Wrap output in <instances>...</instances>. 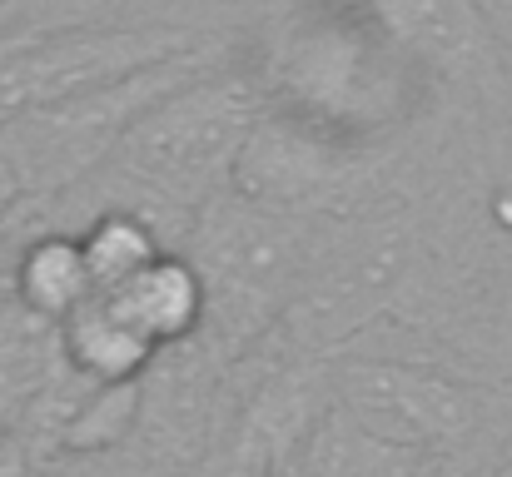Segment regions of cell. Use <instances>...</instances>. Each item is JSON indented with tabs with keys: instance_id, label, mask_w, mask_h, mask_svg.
<instances>
[{
	"instance_id": "1",
	"label": "cell",
	"mask_w": 512,
	"mask_h": 477,
	"mask_svg": "<svg viewBox=\"0 0 512 477\" xmlns=\"http://www.w3.org/2000/svg\"><path fill=\"white\" fill-rule=\"evenodd\" d=\"M423 75L428 70L363 0H299L274 20L264 65L254 70L264 110L343 150H363L398 125L413 110Z\"/></svg>"
},
{
	"instance_id": "2",
	"label": "cell",
	"mask_w": 512,
	"mask_h": 477,
	"mask_svg": "<svg viewBox=\"0 0 512 477\" xmlns=\"http://www.w3.org/2000/svg\"><path fill=\"white\" fill-rule=\"evenodd\" d=\"M324 249L314 244L309 219L269 214L234 189H219L189 214L184 259L204 289L199 348L214 363L244 358L284 318L294 289Z\"/></svg>"
},
{
	"instance_id": "3",
	"label": "cell",
	"mask_w": 512,
	"mask_h": 477,
	"mask_svg": "<svg viewBox=\"0 0 512 477\" xmlns=\"http://www.w3.org/2000/svg\"><path fill=\"white\" fill-rule=\"evenodd\" d=\"M259 115H264V90L254 70L219 65L165 95L155 110H145L100 169L135 184L140 194H155L160 209H184L189 219L204 199L229 189L234 159L249 130L259 125Z\"/></svg>"
},
{
	"instance_id": "4",
	"label": "cell",
	"mask_w": 512,
	"mask_h": 477,
	"mask_svg": "<svg viewBox=\"0 0 512 477\" xmlns=\"http://www.w3.org/2000/svg\"><path fill=\"white\" fill-rule=\"evenodd\" d=\"M224 60V40H199L194 50L174 55L165 65H150L130 80H115L105 90L75 95L65 105L20 115L10 125H0V159L20 189V199L35 204H55L70 189H80L105 159L115 155V145L125 140V130L155 110L165 95L184 90L189 80L219 70Z\"/></svg>"
},
{
	"instance_id": "5",
	"label": "cell",
	"mask_w": 512,
	"mask_h": 477,
	"mask_svg": "<svg viewBox=\"0 0 512 477\" xmlns=\"http://www.w3.org/2000/svg\"><path fill=\"white\" fill-rule=\"evenodd\" d=\"M204 35L179 25H105V30H55L15 40L0 50V125L65 105L75 95L130 80L150 65L194 50Z\"/></svg>"
},
{
	"instance_id": "6",
	"label": "cell",
	"mask_w": 512,
	"mask_h": 477,
	"mask_svg": "<svg viewBox=\"0 0 512 477\" xmlns=\"http://www.w3.org/2000/svg\"><path fill=\"white\" fill-rule=\"evenodd\" d=\"M329 403L373 443L418 458L453 448L478 423V398L438 368L398 358H329Z\"/></svg>"
},
{
	"instance_id": "7",
	"label": "cell",
	"mask_w": 512,
	"mask_h": 477,
	"mask_svg": "<svg viewBox=\"0 0 512 477\" xmlns=\"http://www.w3.org/2000/svg\"><path fill=\"white\" fill-rule=\"evenodd\" d=\"M408 274V239L398 229H358L353 239L329 244L304 284L294 289L284 318L264 343L279 348V363H319L334 358L348 333H358L378 314L398 279Z\"/></svg>"
},
{
	"instance_id": "8",
	"label": "cell",
	"mask_w": 512,
	"mask_h": 477,
	"mask_svg": "<svg viewBox=\"0 0 512 477\" xmlns=\"http://www.w3.org/2000/svg\"><path fill=\"white\" fill-rule=\"evenodd\" d=\"M358 169H363V150H343L334 140L264 110L234 159L229 189L269 214L309 219V209H324L329 199H339L358 179Z\"/></svg>"
},
{
	"instance_id": "9",
	"label": "cell",
	"mask_w": 512,
	"mask_h": 477,
	"mask_svg": "<svg viewBox=\"0 0 512 477\" xmlns=\"http://www.w3.org/2000/svg\"><path fill=\"white\" fill-rule=\"evenodd\" d=\"M388 35L423 65L443 75H493L498 45L478 0H363Z\"/></svg>"
},
{
	"instance_id": "10",
	"label": "cell",
	"mask_w": 512,
	"mask_h": 477,
	"mask_svg": "<svg viewBox=\"0 0 512 477\" xmlns=\"http://www.w3.org/2000/svg\"><path fill=\"white\" fill-rule=\"evenodd\" d=\"M65 378L60 328L25 314L15 299H0V438L20 433Z\"/></svg>"
},
{
	"instance_id": "11",
	"label": "cell",
	"mask_w": 512,
	"mask_h": 477,
	"mask_svg": "<svg viewBox=\"0 0 512 477\" xmlns=\"http://www.w3.org/2000/svg\"><path fill=\"white\" fill-rule=\"evenodd\" d=\"M105 304L125 318L155 353H170L199 338L204 328V289L184 254H160L145 274H135L125 289L105 294Z\"/></svg>"
},
{
	"instance_id": "12",
	"label": "cell",
	"mask_w": 512,
	"mask_h": 477,
	"mask_svg": "<svg viewBox=\"0 0 512 477\" xmlns=\"http://www.w3.org/2000/svg\"><path fill=\"white\" fill-rule=\"evenodd\" d=\"M10 299L25 314L45 318L55 328L95 299V284H90V269H85L75 229L45 224L40 234L25 239V249L15 259V274H10Z\"/></svg>"
},
{
	"instance_id": "13",
	"label": "cell",
	"mask_w": 512,
	"mask_h": 477,
	"mask_svg": "<svg viewBox=\"0 0 512 477\" xmlns=\"http://www.w3.org/2000/svg\"><path fill=\"white\" fill-rule=\"evenodd\" d=\"M60 358L80 383L115 388V383H145L160 353L105 299H90L80 314H70L60 323Z\"/></svg>"
},
{
	"instance_id": "14",
	"label": "cell",
	"mask_w": 512,
	"mask_h": 477,
	"mask_svg": "<svg viewBox=\"0 0 512 477\" xmlns=\"http://www.w3.org/2000/svg\"><path fill=\"white\" fill-rule=\"evenodd\" d=\"M75 239H80V254H85L95 299L125 289V284H130L135 274H145L160 254H170L165 239H160V224H155L145 209H130V204H120V209H95L90 224L75 229Z\"/></svg>"
},
{
	"instance_id": "15",
	"label": "cell",
	"mask_w": 512,
	"mask_h": 477,
	"mask_svg": "<svg viewBox=\"0 0 512 477\" xmlns=\"http://www.w3.org/2000/svg\"><path fill=\"white\" fill-rule=\"evenodd\" d=\"M408 463L413 458L373 443L368 433H358L339 408L329 403L319 413V423L279 463L274 477H408Z\"/></svg>"
},
{
	"instance_id": "16",
	"label": "cell",
	"mask_w": 512,
	"mask_h": 477,
	"mask_svg": "<svg viewBox=\"0 0 512 477\" xmlns=\"http://www.w3.org/2000/svg\"><path fill=\"white\" fill-rule=\"evenodd\" d=\"M145 418V383H115V388H90L75 413L65 418L60 428V458H75V463H95L105 453H115L135 423Z\"/></svg>"
},
{
	"instance_id": "17",
	"label": "cell",
	"mask_w": 512,
	"mask_h": 477,
	"mask_svg": "<svg viewBox=\"0 0 512 477\" xmlns=\"http://www.w3.org/2000/svg\"><path fill=\"white\" fill-rule=\"evenodd\" d=\"M45 224H55V209L35 204V199H20L0 214V299H10V274H15V259H20L25 239L40 234Z\"/></svg>"
},
{
	"instance_id": "18",
	"label": "cell",
	"mask_w": 512,
	"mask_h": 477,
	"mask_svg": "<svg viewBox=\"0 0 512 477\" xmlns=\"http://www.w3.org/2000/svg\"><path fill=\"white\" fill-rule=\"evenodd\" d=\"M10 204H20V189H15V179H10V169H5V159H0V214H5Z\"/></svg>"
},
{
	"instance_id": "19",
	"label": "cell",
	"mask_w": 512,
	"mask_h": 477,
	"mask_svg": "<svg viewBox=\"0 0 512 477\" xmlns=\"http://www.w3.org/2000/svg\"><path fill=\"white\" fill-rule=\"evenodd\" d=\"M493 477H512V458H508V463H503V468H498V473H493Z\"/></svg>"
}]
</instances>
